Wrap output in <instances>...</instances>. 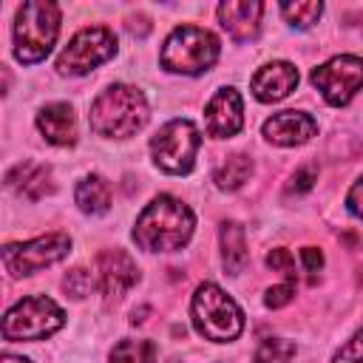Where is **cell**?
<instances>
[{
  "label": "cell",
  "instance_id": "obj_13",
  "mask_svg": "<svg viewBox=\"0 0 363 363\" xmlns=\"http://www.w3.org/2000/svg\"><path fill=\"white\" fill-rule=\"evenodd\" d=\"M261 133L267 142L278 147H295V145H306L318 133V122L303 111H281L261 125Z\"/></svg>",
  "mask_w": 363,
  "mask_h": 363
},
{
  "label": "cell",
  "instance_id": "obj_19",
  "mask_svg": "<svg viewBox=\"0 0 363 363\" xmlns=\"http://www.w3.org/2000/svg\"><path fill=\"white\" fill-rule=\"evenodd\" d=\"M221 238V264L230 275H238L247 264V238H244V227L238 221H224L218 230Z\"/></svg>",
  "mask_w": 363,
  "mask_h": 363
},
{
  "label": "cell",
  "instance_id": "obj_2",
  "mask_svg": "<svg viewBox=\"0 0 363 363\" xmlns=\"http://www.w3.org/2000/svg\"><path fill=\"white\" fill-rule=\"evenodd\" d=\"M145 122H147V99L136 85L113 82L91 102L88 125L96 136L128 139L139 133Z\"/></svg>",
  "mask_w": 363,
  "mask_h": 363
},
{
  "label": "cell",
  "instance_id": "obj_3",
  "mask_svg": "<svg viewBox=\"0 0 363 363\" xmlns=\"http://www.w3.org/2000/svg\"><path fill=\"white\" fill-rule=\"evenodd\" d=\"M193 329L213 343H230L244 332V312L241 306L213 281L199 284L190 301Z\"/></svg>",
  "mask_w": 363,
  "mask_h": 363
},
{
  "label": "cell",
  "instance_id": "obj_1",
  "mask_svg": "<svg viewBox=\"0 0 363 363\" xmlns=\"http://www.w3.org/2000/svg\"><path fill=\"white\" fill-rule=\"evenodd\" d=\"M196 230V216L193 210L167 193H159L145 204V210L136 216L133 224V241L145 252H176L187 247Z\"/></svg>",
  "mask_w": 363,
  "mask_h": 363
},
{
  "label": "cell",
  "instance_id": "obj_17",
  "mask_svg": "<svg viewBox=\"0 0 363 363\" xmlns=\"http://www.w3.org/2000/svg\"><path fill=\"white\" fill-rule=\"evenodd\" d=\"M6 184L11 190H17L20 196H26L28 201L43 199L45 193H51V170L45 164H34V162H20L6 173Z\"/></svg>",
  "mask_w": 363,
  "mask_h": 363
},
{
  "label": "cell",
  "instance_id": "obj_14",
  "mask_svg": "<svg viewBox=\"0 0 363 363\" xmlns=\"http://www.w3.org/2000/svg\"><path fill=\"white\" fill-rule=\"evenodd\" d=\"M250 88L258 102H281L284 96H289L298 88V68L286 60L267 62L252 74Z\"/></svg>",
  "mask_w": 363,
  "mask_h": 363
},
{
  "label": "cell",
  "instance_id": "obj_16",
  "mask_svg": "<svg viewBox=\"0 0 363 363\" xmlns=\"http://www.w3.org/2000/svg\"><path fill=\"white\" fill-rule=\"evenodd\" d=\"M37 130L45 142L57 147H71L77 142V116L68 102H48L37 111Z\"/></svg>",
  "mask_w": 363,
  "mask_h": 363
},
{
  "label": "cell",
  "instance_id": "obj_10",
  "mask_svg": "<svg viewBox=\"0 0 363 363\" xmlns=\"http://www.w3.org/2000/svg\"><path fill=\"white\" fill-rule=\"evenodd\" d=\"M309 79L332 108H343L357 91H363V60L354 54H337L312 68Z\"/></svg>",
  "mask_w": 363,
  "mask_h": 363
},
{
  "label": "cell",
  "instance_id": "obj_30",
  "mask_svg": "<svg viewBox=\"0 0 363 363\" xmlns=\"http://www.w3.org/2000/svg\"><path fill=\"white\" fill-rule=\"evenodd\" d=\"M3 363H31L28 357L23 354H11V352H3Z\"/></svg>",
  "mask_w": 363,
  "mask_h": 363
},
{
  "label": "cell",
  "instance_id": "obj_20",
  "mask_svg": "<svg viewBox=\"0 0 363 363\" xmlns=\"http://www.w3.org/2000/svg\"><path fill=\"white\" fill-rule=\"evenodd\" d=\"M250 173H252V159L244 153H233L213 170V182L218 190H238L250 179Z\"/></svg>",
  "mask_w": 363,
  "mask_h": 363
},
{
  "label": "cell",
  "instance_id": "obj_29",
  "mask_svg": "<svg viewBox=\"0 0 363 363\" xmlns=\"http://www.w3.org/2000/svg\"><path fill=\"white\" fill-rule=\"evenodd\" d=\"M301 261H303L306 272H318V269L323 267V252H320L318 247H303V250H301Z\"/></svg>",
  "mask_w": 363,
  "mask_h": 363
},
{
  "label": "cell",
  "instance_id": "obj_27",
  "mask_svg": "<svg viewBox=\"0 0 363 363\" xmlns=\"http://www.w3.org/2000/svg\"><path fill=\"white\" fill-rule=\"evenodd\" d=\"M318 182V167L315 164H303V167H298L295 173H292V179H289V193H306V190H312V184Z\"/></svg>",
  "mask_w": 363,
  "mask_h": 363
},
{
  "label": "cell",
  "instance_id": "obj_21",
  "mask_svg": "<svg viewBox=\"0 0 363 363\" xmlns=\"http://www.w3.org/2000/svg\"><path fill=\"white\" fill-rule=\"evenodd\" d=\"M111 363H156V343L125 337L111 349Z\"/></svg>",
  "mask_w": 363,
  "mask_h": 363
},
{
  "label": "cell",
  "instance_id": "obj_7",
  "mask_svg": "<svg viewBox=\"0 0 363 363\" xmlns=\"http://www.w3.org/2000/svg\"><path fill=\"white\" fill-rule=\"evenodd\" d=\"M199 147H201V133L190 119H170L150 139V156L156 167L173 176H184L193 170Z\"/></svg>",
  "mask_w": 363,
  "mask_h": 363
},
{
  "label": "cell",
  "instance_id": "obj_4",
  "mask_svg": "<svg viewBox=\"0 0 363 363\" xmlns=\"http://www.w3.org/2000/svg\"><path fill=\"white\" fill-rule=\"evenodd\" d=\"M60 37V6L51 0H28L14 17V57L26 65L45 60Z\"/></svg>",
  "mask_w": 363,
  "mask_h": 363
},
{
  "label": "cell",
  "instance_id": "obj_22",
  "mask_svg": "<svg viewBox=\"0 0 363 363\" xmlns=\"http://www.w3.org/2000/svg\"><path fill=\"white\" fill-rule=\"evenodd\" d=\"M281 14L292 28H312L320 14H323V3L318 0H306V3H281Z\"/></svg>",
  "mask_w": 363,
  "mask_h": 363
},
{
  "label": "cell",
  "instance_id": "obj_9",
  "mask_svg": "<svg viewBox=\"0 0 363 363\" xmlns=\"http://www.w3.org/2000/svg\"><path fill=\"white\" fill-rule=\"evenodd\" d=\"M71 252V235L68 233H45L28 241L6 244L3 247V267L9 275H34L57 261H62Z\"/></svg>",
  "mask_w": 363,
  "mask_h": 363
},
{
  "label": "cell",
  "instance_id": "obj_26",
  "mask_svg": "<svg viewBox=\"0 0 363 363\" xmlns=\"http://www.w3.org/2000/svg\"><path fill=\"white\" fill-rule=\"evenodd\" d=\"M295 286H298V281H281V284L269 286L267 295H264V303H267L269 309H281V306H286V303L295 298Z\"/></svg>",
  "mask_w": 363,
  "mask_h": 363
},
{
  "label": "cell",
  "instance_id": "obj_11",
  "mask_svg": "<svg viewBox=\"0 0 363 363\" xmlns=\"http://www.w3.org/2000/svg\"><path fill=\"white\" fill-rule=\"evenodd\" d=\"M241 128H244V99H241V94L233 85L218 88L210 96L207 108H204V130H207V136L230 139Z\"/></svg>",
  "mask_w": 363,
  "mask_h": 363
},
{
  "label": "cell",
  "instance_id": "obj_12",
  "mask_svg": "<svg viewBox=\"0 0 363 363\" xmlns=\"http://www.w3.org/2000/svg\"><path fill=\"white\" fill-rule=\"evenodd\" d=\"M139 284V267L125 250H102L96 255V286L105 298H122Z\"/></svg>",
  "mask_w": 363,
  "mask_h": 363
},
{
  "label": "cell",
  "instance_id": "obj_6",
  "mask_svg": "<svg viewBox=\"0 0 363 363\" xmlns=\"http://www.w3.org/2000/svg\"><path fill=\"white\" fill-rule=\"evenodd\" d=\"M65 323V312L45 295H28L3 315L6 340H43Z\"/></svg>",
  "mask_w": 363,
  "mask_h": 363
},
{
  "label": "cell",
  "instance_id": "obj_25",
  "mask_svg": "<svg viewBox=\"0 0 363 363\" xmlns=\"http://www.w3.org/2000/svg\"><path fill=\"white\" fill-rule=\"evenodd\" d=\"M332 363H363V326L335 352Z\"/></svg>",
  "mask_w": 363,
  "mask_h": 363
},
{
  "label": "cell",
  "instance_id": "obj_28",
  "mask_svg": "<svg viewBox=\"0 0 363 363\" xmlns=\"http://www.w3.org/2000/svg\"><path fill=\"white\" fill-rule=\"evenodd\" d=\"M346 207H349V213H352L354 218H363V176L349 187V193H346Z\"/></svg>",
  "mask_w": 363,
  "mask_h": 363
},
{
  "label": "cell",
  "instance_id": "obj_18",
  "mask_svg": "<svg viewBox=\"0 0 363 363\" xmlns=\"http://www.w3.org/2000/svg\"><path fill=\"white\" fill-rule=\"evenodd\" d=\"M74 201H77V207H79L82 213H88V216H102V213L111 210V187H108V182H105L102 176L88 173V176H82V179L77 182V187H74Z\"/></svg>",
  "mask_w": 363,
  "mask_h": 363
},
{
  "label": "cell",
  "instance_id": "obj_23",
  "mask_svg": "<svg viewBox=\"0 0 363 363\" xmlns=\"http://www.w3.org/2000/svg\"><path fill=\"white\" fill-rule=\"evenodd\" d=\"M295 352H298L295 343L286 340V337H264V340L255 346L252 360H255V363H292Z\"/></svg>",
  "mask_w": 363,
  "mask_h": 363
},
{
  "label": "cell",
  "instance_id": "obj_8",
  "mask_svg": "<svg viewBox=\"0 0 363 363\" xmlns=\"http://www.w3.org/2000/svg\"><path fill=\"white\" fill-rule=\"evenodd\" d=\"M113 54H116V37L111 28L105 26L79 28L68 40V45L60 51L57 71L62 77H82V74H91L96 65L108 62Z\"/></svg>",
  "mask_w": 363,
  "mask_h": 363
},
{
  "label": "cell",
  "instance_id": "obj_24",
  "mask_svg": "<svg viewBox=\"0 0 363 363\" xmlns=\"http://www.w3.org/2000/svg\"><path fill=\"white\" fill-rule=\"evenodd\" d=\"M62 286H65V292H68L71 298H85V295L94 289V275H91L88 269L77 267V269H71V272L65 275Z\"/></svg>",
  "mask_w": 363,
  "mask_h": 363
},
{
  "label": "cell",
  "instance_id": "obj_15",
  "mask_svg": "<svg viewBox=\"0 0 363 363\" xmlns=\"http://www.w3.org/2000/svg\"><path fill=\"white\" fill-rule=\"evenodd\" d=\"M218 14V23L221 28L238 40V43H247V40H255L258 31H261V14H264V3L258 0H238V3H221L216 9Z\"/></svg>",
  "mask_w": 363,
  "mask_h": 363
},
{
  "label": "cell",
  "instance_id": "obj_5",
  "mask_svg": "<svg viewBox=\"0 0 363 363\" xmlns=\"http://www.w3.org/2000/svg\"><path fill=\"white\" fill-rule=\"evenodd\" d=\"M218 54H221V43L213 31L201 26H176L162 43L159 62L170 74L196 77V74L210 71Z\"/></svg>",
  "mask_w": 363,
  "mask_h": 363
}]
</instances>
